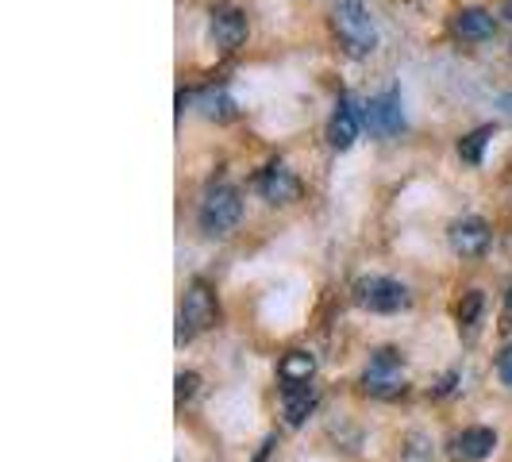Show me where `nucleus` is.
<instances>
[{
  "label": "nucleus",
  "instance_id": "20",
  "mask_svg": "<svg viewBox=\"0 0 512 462\" xmlns=\"http://www.w3.org/2000/svg\"><path fill=\"white\" fill-rule=\"evenodd\" d=\"M197 374H178V401H189L193 393H197Z\"/></svg>",
  "mask_w": 512,
  "mask_h": 462
},
{
  "label": "nucleus",
  "instance_id": "7",
  "mask_svg": "<svg viewBox=\"0 0 512 462\" xmlns=\"http://www.w3.org/2000/svg\"><path fill=\"white\" fill-rule=\"evenodd\" d=\"M247 16L239 12V8H231V4H216L212 8V16H208V35H212V43L220 47L224 54L239 51L243 43H247Z\"/></svg>",
  "mask_w": 512,
  "mask_h": 462
},
{
  "label": "nucleus",
  "instance_id": "4",
  "mask_svg": "<svg viewBox=\"0 0 512 462\" xmlns=\"http://www.w3.org/2000/svg\"><path fill=\"white\" fill-rule=\"evenodd\" d=\"M351 293H355V305L366 312H378V316H393V312H405L412 305L409 285L397 282V278H382V274L359 278Z\"/></svg>",
  "mask_w": 512,
  "mask_h": 462
},
{
  "label": "nucleus",
  "instance_id": "21",
  "mask_svg": "<svg viewBox=\"0 0 512 462\" xmlns=\"http://www.w3.org/2000/svg\"><path fill=\"white\" fill-rule=\"evenodd\" d=\"M501 16H505V20H509V24H512V0H509V4H505V8H501Z\"/></svg>",
  "mask_w": 512,
  "mask_h": 462
},
{
  "label": "nucleus",
  "instance_id": "22",
  "mask_svg": "<svg viewBox=\"0 0 512 462\" xmlns=\"http://www.w3.org/2000/svg\"><path fill=\"white\" fill-rule=\"evenodd\" d=\"M501 104H505V108H512V97H505V101H501Z\"/></svg>",
  "mask_w": 512,
  "mask_h": 462
},
{
  "label": "nucleus",
  "instance_id": "15",
  "mask_svg": "<svg viewBox=\"0 0 512 462\" xmlns=\"http://www.w3.org/2000/svg\"><path fill=\"white\" fill-rule=\"evenodd\" d=\"M197 104H201V116L216 120V124H228V120H235V101H231L224 89H212V93H205Z\"/></svg>",
  "mask_w": 512,
  "mask_h": 462
},
{
  "label": "nucleus",
  "instance_id": "23",
  "mask_svg": "<svg viewBox=\"0 0 512 462\" xmlns=\"http://www.w3.org/2000/svg\"><path fill=\"white\" fill-rule=\"evenodd\" d=\"M509 54H512V43H509Z\"/></svg>",
  "mask_w": 512,
  "mask_h": 462
},
{
  "label": "nucleus",
  "instance_id": "5",
  "mask_svg": "<svg viewBox=\"0 0 512 462\" xmlns=\"http://www.w3.org/2000/svg\"><path fill=\"white\" fill-rule=\"evenodd\" d=\"M243 216V197L235 185H212L197 208V224L205 235H228Z\"/></svg>",
  "mask_w": 512,
  "mask_h": 462
},
{
  "label": "nucleus",
  "instance_id": "11",
  "mask_svg": "<svg viewBox=\"0 0 512 462\" xmlns=\"http://www.w3.org/2000/svg\"><path fill=\"white\" fill-rule=\"evenodd\" d=\"M359 131H362V112L355 108L351 97H339L332 120H328V143H332V151H351L355 139H359Z\"/></svg>",
  "mask_w": 512,
  "mask_h": 462
},
{
  "label": "nucleus",
  "instance_id": "3",
  "mask_svg": "<svg viewBox=\"0 0 512 462\" xmlns=\"http://www.w3.org/2000/svg\"><path fill=\"white\" fill-rule=\"evenodd\" d=\"M405 385H409V374H405L401 351L378 347V351L370 355V362H366V370H362V389H366L370 397H401Z\"/></svg>",
  "mask_w": 512,
  "mask_h": 462
},
{
  "label": "nucleus",
  "instance_id": "16",
  "mask_svg": "<svg viewBox=\"0 0 512 462\" xmlns=\"http://www.w3.org/2000/svg\"><path fill=\"white\" fill-rule=\"evenodd\" d=\"M482 308H486V297L482 289H470L459 305V328H466V335L478 332V320H482Z\"/></svg>",
  "mask_w": 512,
  "mask_h": 462
},
{
  "label": "nucleus",
  "instance_id": "9",
  "mask_svg": "<svg viewBox=\"0 0 512 462\" xmlns=\"http://www.w3.org/2000/svg\"><path fill=\"white\" fill-rule=\"evenodd\" d=\"M258 197L266 205H293L301 197V181L297 174L285 166V162H270L262 174H258Z\"/></svg>",
  "mask_w": 512,
  "mask_h": 462
},
{
  "label": "nucleus",
  "instance_id": "18",
  "mask_svg": "<svg viewBox=\"0 0 512 462\" xmlns=\"http://www.w3.org/2000/svg\"><path fill=\"white\" fill-rule=\"evenodd\" d=\"M405 462H432V451L424 447V436H409V447H405Z\"/></svg>",
  "mask_w": 512,
  "mask_h": 462
},
{
  "label": "nucleus",
  "instance_id": "6",
  "mask_svg": "<svg viewBox=\"0 0 512 462\" xmlns=\"http://www.w3.org/2000/svg\"><path fill=\"white\" fill-rule=\"evenodd\" d=\"M362 128L374 139H393V135L405 131V108H401V89L397 85L362 104Z\"/></svg>",
  "mask_w": 512,
  "mask_h": 462
},
{
  "label": "nucleus",
  "instance_id": "10",
  "mask_svg": "<svg viewBox=\"0 0 512 462\" xmlns=\"http://www.w3.org/2000/svg\"><path fill=\"white\" fill-rule=\"evenodd\" d=\"M497 447V432L493 428H462L447 439V455L455 462H482L493 455Z\"/></svg>",
  "mask_w": 512,
  "mask_h": 462
},
{
  "label": "nucleus",
  "instance_id": "12",
  "mask_svg": "<svg viewBox=\"0 0 512 462\" xmlns=\"http://www.w3.org/2000/svg\"><path fill=\"white\" fill-rule=\"evenodd\" d=\"M451 31L462 43H486L497 35V20L489 16L486 8H459L455 20H451Z\"/></svg>",
  "mask_w": 512,
  "mask_h": 462
},
{
  "label": "nucleus",
  "instance_id": "8",
  "mask_svg": "<svg viewBox=\"0 0 512 462\" xmlns=\"http://www.w3.org/2000/svg\"><path fill=\"white\" fill-rule=\"evenodd\" d=\"M489 239L493 235H489V224L482 216H462L447 228V243L462 258H482L489 251Z\"/></svg>",
  "mask_w": 512,
  "mask_h": 462
},
{
  "label": "nucleus",
  "instance_id": "2",
  "mask_svg": "<svg viewBox=\"0 0 512 462\" xmlns=\"http://www.w3.org/2000/svg\"><path fill=\"white\" fill-rule=\"evenodd\" d=\"M216 316H220V305H216V293L208 289L205 282H189L185 297H181L178 308V343H193L197 335H205L208 328H216Z\"/></svg>",
  "mask_w": 512,
  "mask_h": 462
},
{
  "label": "nucleus",
  "instance_id": "13",
  "mask_svg": "<svg viewBox=\"0 0 512 462\" xmlns=\"http://www.w3.org/2000/svg\"><path fill=\"white\" fill-rule=\"evenodd\" d=\"M316 409V389L308 385H282V412L289 428H301L308 420V412Z\"/></svg>",
  "mask_w": 512,
  "mask_h": 462
},
{
  "label": "nucleus",
  "instance_id": "19",
  "mask_svg": "<svg viewBox=\"0 0 512 462\" xmlns=\"http://www.w3.org/2000/svg\"><path fill=\"white\" fill-rule=\"evenodd\" d=\"M497 378H501V382L512 389V343L505 347V351H501V355H497Z\"/></svg>",
  "mask_w": 512,
  "mask_h": 462
},
{
  "label": "nucleus",
  "instance_id": "1",
  "mask_svg": "<svg viewBox=\"0 0 512 462\" xmlns=\"http://www.w3.org/2000/svg\"><path fill=\"white\" fill-rule=\"evenodd\" d=\"M332 31L335 39H339V47L351 58H370V54L378 51V27H374V16L366 12L362 0H335Z\"/></svg>",
  "mask_w": 512,
  "mask_h": 462
},
{
  "label": "nucleus",
  "instance_id": "14",
  "mask_svg": "<svg viewBox=\"0 0 512 462\" xmlns=\"http://www.w3.org/2000/svg\"><path fill=\"white\" fill-rule=\"evenodd\" d=\"M278 378H282V385H308L316 378V355L312 351H289L278 366Z\"/></svg>",
  "mask_w": 512,
  "mask_h": 462
},
{
  "label": "nucleus",
  "instance_id": "17",
  "mask_svg": "<svg viewBox=\"0 0 512 462\" xmlns=\"http://www.w3.org/2000/svg\"><path fill=\"white\" fill-rule=\"evenodd\" d=\"M489 139H493V128H489V124H486V128H478V131H470V135H462V139H459V158H462V162H470V166H478Z\"/></svg>",
  "mask_w": 512,
  "mask_h": 462
}]
</instances>
